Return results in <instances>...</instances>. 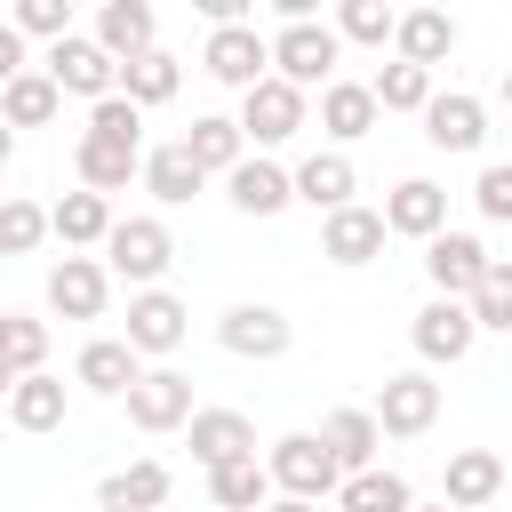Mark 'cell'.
<instances>
[{"instance_id": "1", "label": "cell", "mask_w": 512, "mask_h": 512, "mask_svg": "<svg viewBox=\"0 0 512 512\" xmlns=\"http://www.w3.org/2000/svg\"><path fill=\"white\" fill-rule=\"evenodd\" d=\"M336 64H344V32L336 24H280L272 32V72L288 88H336Z\"/></svg>"}, {"instance_id": "2", "label": "cell", "mask_w": 512, "mask_h": 512, "mask_svg": "<svg viewBox=\"0 0 512 512\" xmlns=\"http://www.w3.org/2000/svg\"><path fill=\"white\" fill-rule=\"evenodd\" d=\"M272 488L280 496H304V504H320L328 488H344V464L328 456V440L320 432H288V440H272Z\"/></svg>"}, {"instance_id": "3", "label": "cell", "mask_w": 512, "mask_h": 512, "mask_svg": "<svg viewBox=\"0 0 512 512\" xmlns=\"http://www.w3.org/2000/svg\"><path fill=\"white\" fill-rule=\"evenodd\" d=\"M200 64H208V80H224V88H264L272 80V40L256 32V24H216L208 32V48H200Z\"/></svg>"}, {"instance_id": "4", "label": "cell", "mask_w": 512, "mask_h": 512, "mask_svg": "<svg viewBox=\"0 0 512 512\" xmlns=\"http://www.w3.org/2000/svg\"><path fill=\"white\" fill-rule=\"evenodd\" d=\"M40 72H48L64 96H88V104L120 96V56H104V40H96V32H88V40H80V32H72V40H56Z\"/></svg>"}, {"instance_id": "5", "label": "cell", "mask_w": 512, "mask_h": 512, "mask_svg": "<svg viewBox=\"0 0 512 512\" xmlns=\"http://www.w3.org/2000/svg\"><path fill=\"white\" fill-rule=\"evenodd\" d=\"M104 264H112L120 280L152 288V280L176 264V240H168V224H160V216H120V224H112V240H104Z\"/></svg>"}, {"instance_id": "6", "label": "cell", "mask_w": 512, "mask_h": 512, "mask_svg": "<svg viewBox=\"0 0 512 512\" xmlns=\"http://www.w3.org/2000/svg\"><path fill=\"white\" fill-rule=\"evenodd\" d=\"M488 272H496V256H488L472 232H440V240L424 248V280H432L440 296H456V304H472Z\"/></svg>"}, {"instance_id": "7", "label": "cell", "mask_w": 512, "mask_h": 512, "mask_svg": "<svg viewBox=\"0 0 512 512\" xmlns=\"http://www.w3.org/2000/svg\"><path fill=\"white\" fill-rule=\"evenodd\" d=\"M416 360H432V368H456L464 352H472V336H480V320H472V304H456V296H432L424 312H416Z\"/></svg>"}, {"instance_id": "8", "label": "cell", "mask_w": 512, "mask_h": 512, "mask_svg": "<svg viewBox=\"0 0 512 512\" xmlns=\"http://www.w3.org/2000/svg\"><path fill=\"white\" fill-rule=\"evenodd\" d=\"M376 424H384L392 440H416V432H432V424H440V384H432L424 368H408V376H384V392H376Z\"/></svg>"}, {"instance_id": "9", "label": "cell", "mask_w": 512, "mask_h": 512, "mask_svg": "<svg viewBox=\"0 0 512 512\" xmlns=\"http://www.w3.org/2000/svg\"><path fill=\"white\" fill-rule=\"evenodd\" d=\"M240 128H248V144H264V152H272V144H288V136L304 128V88H288V80L272 72L264 88H248V96H240Z\"/></svg>"}, {"instance_id": "10", "label": "cell", "mask_w": 512, "mask_h": 512, "mask_svg": "<svg viewBox=\"0 0 512 512\" xmlns=\"http://www.w3.org/2000/svg\"><path fill=\"white\" fill-rule=\"evenodd\" d=\"M288 312H272V304H232L224 320H216V344L232 352V360H280L288 352Z\"/></svg>"}, {"instance_id": "11", "label": "cell", "mask_w": 512, "mask_h": 512, "mask_svg": "<svg viewBox=\"0 0 512 512\" xmlns=\"http://www.w3.org/2000/svg\"><path fill=\"white\" fill-rule=\"evenodd\" d=\"M192 416H200L192 408V376H176V368H144V384L128 392V424L136 432H176Z\"/></svg>"}, {"instance_id": "12", "label": "cell", "mask_w": 512, "mask_h": 512, "mask_svg": "<svg viewBox=\"0 0 512 512\" xmlns=\"http://www.w3.org/2000/svg\"><path fill=\"white\" fill-rule=\"evenodd\" d=\"M384 224H392L400 240H424V248H432V240L448 232V192H440L432 176H408V184L384 192Z\"/></svg>"}, {"instance_id": "13", "label": "cell", "mask_w": 512, "mask_h": 512, "mask_svg": "<svg viewBox=\"0 0 512 512\" xmlns=\"http://www.w3.org/2000/svg\"><path fill=\"white\" fill-rule=\"evenodd\" d=\"M104 296H112V264H96V256H64L48 272V312H64V320H96Z\"/></svg>"}, {"instance_id": "14", "label": "cell", "mask_w": 512, "mask_h": 512, "mask_svg": "<svg viewBox=\"0 0 512 512\" xmlns=\"http://www.w3.org/2000/svg\"><path fill=\"white\" fill-rule=\"evenodd\" d=\"M144 352L128 344V336H96V344H80V360H72V376L88 384V392H104V400H128L136 384H144V368H136Z\"/></svg>"}, {"instance_id": "15", "label": "cell", "mask_w": 512, "mask_h": 512, "mask_svg": "<svg viewBox=\"0 0 512 512\" xmlns=\"http://www.w3.org/2000/svg\"><path fill=\"white\" fill-rule=\"evenodd\" d=\"M184 432H192V464H208V472H224V464L256 456V424H248L240 408H200Z\"/></svg>"}, {"instance_id": "16", "label": "cell", "mask_w": 512, "mask_h": 512, "mask_svg": "<svg viewBox=\"0 0 512 512\" xmlns=\"http://www.w3.org/2000/svg\"><path fill=\"white\" fill-rule=\"evenodd\" d=\"M496 496H504V456H496V448H456L448 472H440V504L480 512V504H496Z\"/></svg>"}, {"instance_id": "17", "label": "cell", "mask_w": 512, "mask_h": 512, "mask_svg": "<svg viewBox=\"0 0 512 512\" xmlns=\"http://www.w3.org/2000/svg\"><path fill=\"white\" fill-rule=\"evenodd\" d=\"M424 136H432L440 152H480V144H488V104L464 96V88H448V96L424 104Z\"/></svg>"}, {"instance_id": "18", "label": "cell", "mask_w": 512, "mask_h": 512, "mask_svg": "<svg viewBox=\"0 0 512 512\" xmlns=\"http://www.w3.org/2000/svg\"><path fill=\"white\" fill-rule=\"evenodd\" d=\"M96 40H104V56L136 64V56L160 48V16H152L144 0H104V8H96Z\"/></svg>"}, {"instance_id": "19", "label": "cell", "mask_w": 512, "mask_h": 512, "mask_svg": "<svg viewBox=\"0 0 512 512\" xmlns=\"http://www.w3.org/2000/svg\"><path fill=\"white\" fill-rule=\"evenodd\" d=\"M224 192H232V208H240V216H280V208L296 200V176H288L280 160H264V152H256V160H240V168L224 176Z\"/></svg>"}, {"instance_id": "20", "label": "cell", "mask_w": 512, "mask_h": 512, "mask_svg": "<svg viewBox=\"0 0 512 512\" xmlns=\"http://www.w3.org/2000/svg\"><path fill=\"white\" fill-rule=\"evenodd\" d=\"M384 232H392L384 208H360V200H352V208H336V216L320 224V256H328V264H368V256L384 248Z\"/></svg>"}, {"instance_id": "21", "label": "cell", "mask_w": 512, "mask_h": 512, "mask_svg": "<svg viewBox=\"0 0 512 512\" xmlns=\"http://www.w3.org/2000/svg\"><path fill=\"white\" fill-rule=\"evenodd\" d=\"M320 440H328V456H336V464H344V480H352V472H376L384 424H376V408H336V416L320 424Z\"/></svg>"}, {"instance_id": "22", "label": "cell", "mask_w": 512, "mask_h": 512, "mask_svg": "<svg viewBox=\"0 0 512 512\" xmlns=\"http://www.w3.org/2000/svg\"><path fill=\"white\" fill-rule=\"evenodd\" d=\"M72 168H80V192H104V200H112L128 176H144V152H136V144H112V136H80Z\"/></svg>"}, {"instance_id": "23", "label": "cell", "mask_w": 512, "mask_h": 512, "mask_svg": "<svg viewBox=\"0 0 512 512\" xmlns=\"http://www.w3.org/2000/svg\"><path fill=\"white\" fill-rule=\"evenodd\" d=\"M200 184H208V168H200V160L184 152V136H176V144H152V152H144V192H152L160 208H184V200H192Z\"/></svg>"}, {"instance_id": "24", "label": "cell", "mask_w": 512, "mask_h": 512, "mask_svg": "<svg viewBox=\"0 0 512 512\" xmlns=\"http://www.w3.org/2000/svg\"><path fill=\"white\" fill-rule=\"evenodd\" d=\"M128 344H136V352H176V344H184V304H176L168 288L128 296Z\"/></svg>"}, {"instance_id": "25", "label": "cell", "mask_w": 512, "mask_h": 512, "mask_svg": "<svg viewBox=\"0 0 512 512\" xmlns=\"http://www.w3.org/2000/svg\"><path fill=\"white\" fill-rule=\"evenodd\" d=\"M376 88L368 80H336V88H320V128L336 136V144H360L368 128H376Z\"/></svg>"}, {"instance_id": "26", "label": "cell", "mask_w": 512, "mask_h": 512, "mask_svg": "<svg viewBox=\"0 0 512 512\" xmlns=\"http://www.w3.org/2000/svg\"><path fill=\"white\" fill-rule=\"evenodd\" d=\"M184 152H192L208 176H232V168L248 160V128H240V120H224V112H200V120L184 128Z\"/></svg>"}, {"instance_id": "27", "label": "cell", "mask_w": 512, "mask_h": 512, "mask_svg": "<svg viewBox=\"0 0 512 512\" xmlns=\"http://www.w3.org/2000/svg\"><path fill=\"white\" fill-rule=\"evenodd\" d=\"M352 192H360V176H352V160H344V152H312V160L296 168V200H304V208H320V216L352 208Z\"/></svg>"}, {"instance_id": "28", "label": "cell", "mask_w": 512, "mask_h": 512, "mask_svg": "<svg viewBox=\"0 0 512 512\" xmlns=\"http://www.w3.org/2000/svg\"><path fill=\"white\" fill-rule=\"evenodd\" d=\"M168 488H176V480H168V464H160V456H144V464H128V472H112V480L96 488V504H104V512H160V504H168Z\"/></svg>"}, {"instance_id": "29", "label": "cell", "mask_w": 512, "mask_h": 512, "mask_svg": "<svg viewBox=\"0 0 512 512\" xmlns=\"http://www.w3.org/2000/svg\"><path fill=\"white\" fill-rule=\"evenodd\" d=\"M112 224H120V216H112L104 192H64V200H56V240H64V248H104Z\"/></svg>"}, {"instance_id": "30", "label": "cell", "mask_w": 512, "mask_h": 512, "mask_svg": "<svg viewBox=\"0 0 512 512\" xmlns=\"http://www.w3.org/2000/svg\"><path fill=\"white\" fill-rule=\"evenodd\" d=\"M8 424L16 432H56L64 424V376H24V384H8Z\"/></svg>"}, {"instance_id": "31", "label": "cell", "mask_w": 512, "mask_h": 512, "mask_svg": "<svg viewBox=\"0 0 512 512\" xmlns=\"http://www.w3.org/2000/svg\"><path fill=\"white\" fill-rule=\"evenodd\" d=\"M184 88V64L168 56V48H152V56H136V64H120V96L136 104V112H152V104H168Z\"/></svg>"}, {"instance_id": "32", "label": "cell", "mask_w": 512, "mask_h": 512, "mask_svg": "<svg viewBox=\"0 0 512 512\" xmlns=\"http://www.w3.org/2000/svg\"><path fill=\"white\" fill-rule=\"evenodd\" d=\"M56 112H64V88H56L48 72H24V80L0 88V120H8V128H48Z\"/></svg>"}, {"instance_id": "33", "label": "cell", "mask_w": 512, "mask_h": 512, "mask_svg": "<svg viewBox=\"0 0 512 512\" xmlns=\"http://www.w3.org/2000/svg\"><path fill=\"white\" fill-rule=\"evenodd\" d=\"M208 496H216V512H264V504H272V464L240 456V464L208 472Z\"/></svg>"}, {"instance_id": "34", "label": "cell", "mask_w": 512, "mask_h": 512, "mask_svg": "<svg viewBox=\"0 0 512 512\" xmlns=\"http://www.w3.org/2000/svg\"><path fill=\"white\" fill-rule=\"evenodd\" d=\"M448 48H456V16H448V8H408V16H400V56H408V64L432 72Z\"/></svg>"}, {"instance_id": "35", "label": "cell", "mask_w": 512, "mask_h": 512, "mask_svg": "<svg viewBox=\"0 0 512 512\" xmlns=\"http://www.w3.org/2000/svg\"><path fill=\"white\" fill-rule=\"evenodd\" d=\"M336 504H344V512H416V488L376 464V472H352V480L336 488Z\"/></svg>"}, {"instance_id": "36", "label": "cell", "mask_w": 512, "mask_h": 512, "mask_svg": "<svg viewBox=\"0 0 512 512\" xmlns=\"http://www.w3.org/2000/svg\"><path fill=\"white\" fill-rule=\"evenodd\" d=\"M368 88H376V104H384V112H424V104L440 96V88H432V72H424V64H408V56H392Z\"/></svg>"}, {"instance_id": "37", "label": "cell", "mask_w": 512, "mask_h": 512, "mask_svg": "<svg viewBox=\"0 0 512 512\" xmlns=\"http://www.w3.org/2000/svg\"><path fill=\"white\" fill-rule=\"evenodd\" d=\"M40 360H48V320H24V312H8V328H0V368H8V384L40 376Z\"/></svg>"}, {"instance_id": "38", "label": "cell", "mask_w": 512, "mask_h": 512, "mask_svg": "<svg viewBox=\"0 0 512 512\" xmlns=\"http://www.w3.org/2000/svg\"><path fill=\"white\" fill-rule=\"evenodd\" d=\"M336 32L360 40V48H384V40H400V8H384V0H344V8H336Z\"/></svg>"}, {"instance_id": "39", "label": "cell", "mask_w": 512, "mask_h": 512, "mask_svg": "<svg viewBox=\"0 0 512 512\" xmlns=\"http://www.w3.org/2000/svg\"><path fill=\"white\" fill-rule=\"evenodd\" d=\"M48 232H56V208H40V200H8L0 208V248L8 256H32Z\"/></svg>"}, {"instance_id": "40", "label": "cell", "mask_w": 512, "mask_h": 512, "mask_svg": "<svg viewBox=\"0 0 512 512\" xmlns=\"http://www.w3.org/2000/svg\"><path fill=\"white\" fill-rule=\"evenodd\" d=\"M80 136H112V144H136L144 152V112L128 96H104V104H88V128Z\"/></svg>"}, {"instance_id": "41", "label": "cell", "mask_w": 512, "mask_h": 512, "mask_svg": "<svg viewBox=\"0 0 512 512\" xmlns=\"http://www.w3.org/2000/svg\"><path fill=\"white\" fill-rule=\"evenodd\" d=\"M472 320H480V328H504V336H512V264H504V256H496V272L480 280V296H472Z\"/></svg>"}, {"instance_id": "42", "label": "cell", "mask_w": 512, "mask_h": 512, "mask_svg": "<svg viewBox=\"0 0 512 512\" xmlns=\"http://www.w3.org/2000/svg\"><path fill=\"white\" fill-rule=\"evenodd\" d=\"M16 32H40L56 48V40H72V8L64 0H16Z\"/></svg>"}, {"instance_id": "43", "label": "cell", "mask_w": 512, "mask_h": 512, "mask_svg": "<svg viewBox=\"0 0 512 512\" xmlns=\"http://www.w3.org/2000/svg\"><path fill=\"white\" fill-rule=\"evenodd\" d=\"M472 200H480V216H488V224H512V160H496V168H480V184H472Z\"/></svg>"}, {"instance_id": "44", "label": "cell", "mask_w": 512, "mask_h": 512, "mask_svg": "<svg viewBox=\"0 0 512 512\" xmlns=\"http://www.w3.org/2000/svg\"><path fill=\"white\" fill-rule=\"evenodd\" d=\"M264 512H320V504H304V496H272Z\"/></svg>"}, {"instance_id": "45", "label": "cell", "mask_w": 512, "mask_h": 512, "mask_svg": "<svg viewBox=\"0 0 512 512\" xmlns=\"http://www.w3.org/2000/svg\"><path fill=\"white\" fill-rule=\"evenodd\" d=\"M416 512H456V504H416Z\"/></svg>"}, {"instance_id": "46", "label": "cell", "mask_w": 512, "mask_h": 512, "mask_svg": "<svg viewBox=\"0 0 512 512\" xmlns=\"http://www.w3.org/2000/svg\"><path fill=\"white\" fill-rule=\"evenodd\" d=\"M504 104H512V72H504Z\"/></svg>"}]
</instances>
